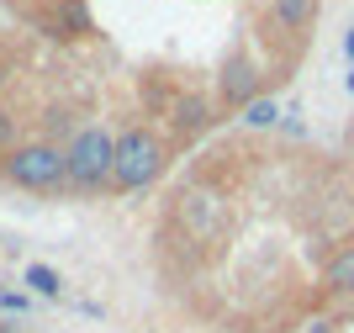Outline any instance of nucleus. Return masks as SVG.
I'll return each instance as SVG.
<instances>
[{"mask_svg": "<svg viewBox=\"0 0 354 333\" xmlns=\"http://www.w3.org/2000/svg\"><path fill=\"white\" fill-rule=\"evenodd\" d=\"M111 154H117V138L106 127H80L64 148V186L106 190L111 186Z\"/></svg>", "mask_w": 354, "mask_h": 333, "instance_id": "1", "label": "nucleus"}, {"mask_svg": "<svg viewBox=\"0 0 354 333\" xmlns=\"http://www.w3.org/2000/svg\"><path fill=\"white\" fill-rule=\"evenodd\" d=\"M164 170V143L148 127H127L117 132V154H111V186L117 190H143L153 186Z\"/></svg>", "mask_w": 354, "mask_h": 333, "instance_id": "2", "label": "nucleus"}, {"mask_svg": "<svg viewBox=\"0 0 354 333\" xmlns=\"http://www.w3.org/2000/svg\"><path fill=\"white\" fill-rule=\"evenodd\" d=\"M6 180L21 190H59L64 186V148L53 143H16L6 154Z\"/></svg>", "mask_w": 354, "mask_h": 333, "instance_id": "3", "label": "nucleus"}, {"mask_svg": "<svg viewBox=\"0 0 354 333\" xmlns=\"http://www.w3.org/2000/svg\"><path fill=\"white\" fill-rule=\"evenodd\" d=\"M317 16V0H275L270 6V32H307Z\"/></svg>", "mask_w": 354, "mask_h": 333, "instance_id": "4", "label": "nucleus"}, {"mask_svg": "<svg viewBox=\"0 0 354 333\" xmlns=\"http://www.w3.org/2000/svg\"><path fill=\"white\" fill-rule=\"evenodd\" d=\"M222 90H227V101L233 106H249L254 101V90H259V74H254V64H227V74H222Z\"/></svg>", "mask_w": 354, "mask_h": 333, "instance_id": "5", "label": "nucleus"}, {"mask_svg": "<svg viewBox=\"0 0 354 333\" xmlns=\"http://www.w3.org/2000/svg\"><path fill=\"white\" fill-rule=\"evenodd\" d=\"M323 286L333 291V296H354V244L339 249V254L323 264Z\"/></svg>", "mask_w": 354, "mask_h": 333, "instance_id": "6", "label": "nucleus"}, {"mask_svg": "<svg viewBox=\"0 0 354 333\" xmlns=\"http://www.w3.org/2000/svg\"><path fill=\"white\" fill-rule=\"evenodd\" d=\"M207 122H212V106L201 101V96H180L175 101V127L180 132H201Z\"/></svg>", "mask_w": 354, "mask_h": 333, "instance_id": "7", "label": "nucleus"}, {"mask_svg": "<svg viewBox=\"0 0 354 333\" xmlns=\"http://www.w3.org/2000/svg\"><path fill=\"white\" fill-rule=\"evenodd\" d=\"M27 286L37 291V296H48V302L64 296V276L53 270V264H27Z\"/></svg>", "mask_w": 354, "mask_h": 333, "instance_id": "8", "label": "nucleus"}, {"mask_svg": "<svg viewBox=\"0 0 354 333\" xmlns=\"http://www.w3.org/2000/svg\"><path fill=\"white\" fill-rule=\"evenodd\" d=\"M238 116H243V127H275V122H281V106L265 101V96H254V101L243 106Z\"/></svg>", "mask_w": 354, "mask_h": 333, "instance_id": "9", "label": "nucleus"}, {"mask_svg": "<svg viewBox=\"0 0 354 333\" xmlns=\"http://www.w3.org/2000/svg\"><path fill=\"white\" fill-rule=\"evenodd\" d=\"M0 307H6V312H27L32 296H21V291H0Z\"/></svg>", "mask_w": 354, "mask_h": 333, "instance_id": "10", "label": "nucleus"}, {"mask_svg": "<svg viewBox=\"0 0 354 333\" xmlns=\"http://www.w3.org/2000/svg\"><path fill=\"white\" fill-rule=\"evenodd\" d=\"M11 138H16V116H11V111H0V148L11 143Z\"/></svg>", "mask_w": 354, "mask_h": 333, "instance_id": "11", "label": "nucleus"}, {"mask_svg": "<svg viewBox=\"0 0 354 333\" xmlns=\"http://www.w3.org/2000/svg\"><path fill=\"white\" fill-rule=\"evenodd\" d=\"M344 53H349V64H354V27L344 32Z\"/></svg>", "mask_w": 354, "mask_h": 333, "instance_id": "12", "label": "nucleus"}, {"mask_svg": "<svg viewBox=\"0 0 354 333\" xmlns=\"http://www.w3.org/2000/svg\"><path fill=\"white\" fill-rule=\"evenodd\" d=\"M312 333H333V323H317V328H312Z\"/></svg>", "mask_w": 354, "mask_h": 333, "instance_id": "13", "label": "nucleus"}, {"mask_svg": "<svg viewBox=\"0 0 354 333\" xmlns=\"http://www.w3.org/2000/svg\"><path fill=\"white\" fill-rule=\"evenodd\" d=\"M344 85H349V96H354V64H349V80H344Z\"/></svg>", "mask_w": 354, "mask_h": 333, "instance_id": "14", "label": "nucleus"}, {"mask_svg": "<svg viewBox=\"0 0 354 333\" xmlns=\"http://www.w3.org/2000/svg\"><path fill=\"white\" fill-rule=\"evenodd\" d=\"M0 90H6V64H0Z\"/></svg>", "mask_w": 354, "mask_h": 333, "instance_id": "15", "label": "nucleus"}]
</instances>
